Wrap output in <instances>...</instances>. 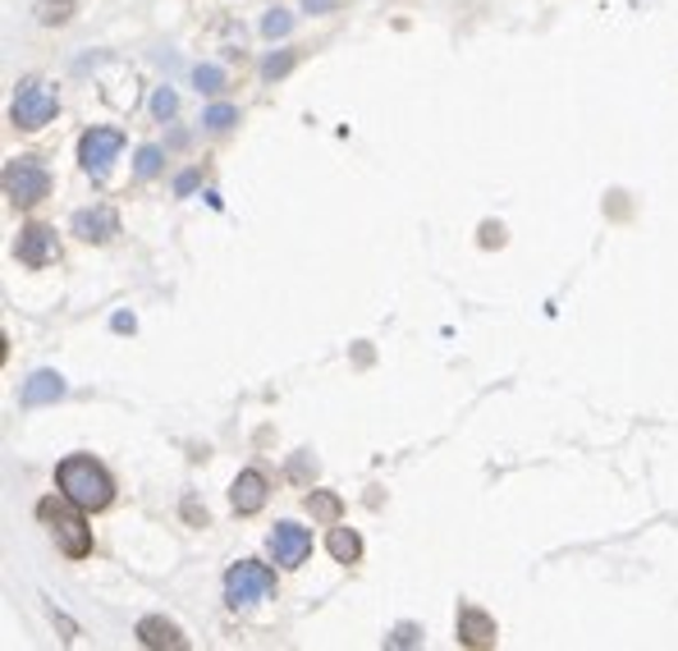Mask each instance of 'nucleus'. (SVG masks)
I'll return each mask as SVG.
<instances>
[{"label": "nucleus", "instance_id": "23", "mask_svg": "<svg viewBox=\"0 0 678 651\" xmlns=\"http://www.w3.org/2000/svg\"><path fill=\"white\" fill-rule=\"evenodd\" d=\"M417 638H422V629H417V624H399L395 638H389V647H413Z\"/></svg>", "mask_w": 678, "mask_h": 651}, {"label": "nucleus", "instance_id": "6", "mask_svg": "<svg viewBox=\"0 0 678 651\" xmlns=\"http://www.w3.org/2000/svg\"><path fill=\"white\" fill-rule=\"evenodd\" d=\"M120 147H124L120 128H88L83 143H78V161H83V170L92 179H106L111 175V161L120 156Z\"/></svg>", "mask_w": 678, "mask_h": 651}, {"label": "nucleus", "instance_id": "7", "mask_svg": "<svg viewBox=\"0 0 678 651\" xmlns=\"http://www.w3.org/2000/svg\"><path fill=\"white\" fill-rule=\"evenodd\" d=\"M267 546H271V555H275L280 569H298L312 555V532L298 528V524H275L271 537H267Z\"/></svg>", "mask_w": 678, "mask_h": 651}, {"label": "nucleus", "instance_id": "17", "mask_svg": "<svg viewBox=\"0 0 678 651\" xmlns=\"http://www.w3.org/2000/svg\"><path fill=\"white\" fill-rule=\"evenodd\" d=\"M307 509L321 514V518H339V496H330V491H312V496H307Z\"/></svg>", "mask_w": 678, "mask_h": 651}, {"label": "nucleus", "instance_id": "8", "mask_svg": "<svg viewBox=\"0 0 678 651\" xmlns=\"http://www.w3.org/2000/svg\"><path fill=\"white\" fill-rule=\"evenodd\" d=\"M19 262L23 267H33V271H42V267H50L60 257V244H56V229H46V225H29L19 234Z\"/></svg>", "mask_w": 678, "mask_h": 651}, {"label": "nucleus", "instance_id": "19", "mask_svg": "<svg viewBox=\"0 0 678 651\" xmlns=\"http://www.w3.org/2000/svg\"><path fill=\"white\" fill-rule=\"evenodd\" d=\"M174 111H179V97H174L170 88H161V92L151 97V115H156V120H170Z\"/></svg>", "mask_w": 678, "mask_h": 651}, {"label": "nucleus", "instance_id": "24", "mask_svg": "<svg viewBox=\"0 0 678 651\" xmlns=\"http://www.w3.org/2000/svg\"><path fill=\"white\" fill-rule=\"evenodd\" d=\"M193 189H197V170H184V175L174 179V193H179V198H184V193H193Z\"/></svg>", "mask_w": 678, "mask_h": 651}, {"label": "nucleus", "instance_id": "10", "mask_svg": "<svg viewBox=\"0 0 678 651\" xmlns=\"http://www.w3.org/2000/svg\"><path fill=\"white\" fill-rule=\"evenodd\" d=\"M65 377L60 372H50V368H42V372H33L29 381H23V404L29 408H42V404H56V400H65Z\"/></svg>", "mask_w": 678, "mask_h": 651}, {"label": "nucleus", "instance_id": "2", "mask_svg": "<svg viewBox=\"0 0 678 651\" xmlns=\"http://www.w3.org/2000/svg\"><path fill=\"white\" fill-rule=\"evenodd\" d=\"M83 505H74L65 491L60 496H46L42 505H37V518L50 528V537H56V546L69 555V560H83L88 551H92V528L83 524Z\"/></svg>", "mask_w": 678, "mask_h": 651}, {"label": "nucleus", "instance_id": "21", "mask_svg": "<svg viewBox=\"0 0 678 651\" xmlns=\"http://www.w3.org/2000/svg\"><path fill=\"white\" fill-rule=\"evenodd\" d=\"M234 120H239V111H234V106H212V111L202 115V124H206V128H229Z\"/></svg>", "mask_w": 678, "mask_h": 651}, {"label": "nucleus", "instance_id": "25", "mask_svg": "<svg viewBox=\"0 0 678 651\" xmlns=\"http://www.w3.org/2000/svg\"><path fill=\"white\" fill-rule=\"evenodd\" d=\"M111 326H115V330H134V317H128V312H120V317H115Z\"/></svg>", "mask_w": 678, "mask_h": 651}, {"label": "nucleus", "instance_id": "16", "mask_svg": "<svg viewBox=\"0 0 678 651\" xmlns=\"http://www.w3.org/2000/svg\"><path fill=\"white\" fill-rule=\"evenodd\" d=\"M193 83H197V92H206V97H216V92L225 88V74H221L216 65H197V69H193Z\"/></svg>", "mask_w": 678, "mask_h": 651}, {"label": "nucleus", "instance_id": "11", "mask_svg": "<svg viewBox=\"0 0 678 651\" xmlns=\"http://www.w3.org/2000/svg\"><path fill=\"white\" fill-rule=\"evenodd\" d=\"M138 638L147 642V647H170V651H184L189 647V638H184V629L179 624H170V619H161V615H147V619H138Z\"/></svg>", "mask_w": 678, "mask_h": 651}, {"label": "nucleus", "instance_id": "15", "mask_svg": "<svg viewBox=\"0 0 678 651\" xmlns=\"http://www.w3.org/2000/svg\"><path fill=\"white\" fill-rule=\"evenodd\" d=\"M290 33H294V14H290V10H271V14L262 19V37L275 42V37H290Z\"/></svg>", "mask_w": 678, "mask_h": 651}, {"label": "nucleus", "instance_id": "1", "mask_svg": "<svg viewBox=\"0 0 678 651\" xmlns=\"http://www.w3.org/2000/svg\"><path fill=\"white\" fill-rule=\"evenodd\" d=\"M56 482H60L65 496L74 505H83V509H106L115 501V482H111V473L92 454H69L56 468Z\"/></svg>", "mask_w": 678, "mask_h": 651}, {"label": "nucleus", "instance_id": "13", "mask_svg": "<svg viewBox=\"0 0 678 651\" xmlns=\"http://www.w3.org/2000/svg\"><path fill=\"white\" fill-rule=\"evenodd\" d=\"M267 496H271V486H267L262 473H239V482H234V491H229V501L239 514H257L267 505Z\"/></svg>", "mask_w": 678, "mask_h": 651}, {"label": "nucleus", "instance_id": "14", "mask_svg": "<svg viewBox=\"0 0 678 651\" xmlns=\"http://www.w3.org/2000/svg\"><path fill=\"white\" fill-rule=\"evenodd\" d=\"M326 546H330V555H335L339 564H358V555H362V537H358L353 528H330Z\"/></svg>", "mask_w": 678, "mask_h": 651}, {"label": "nucleus", "instance_id": "18", "mask_svg": "<svg viewBox=\"0 0 678 651\" xmlns=\"http://www.w3.org/2000/svg\"><path fill=\"white\" fill-rule=\"evenodd\" d=\"M69 10H74V0H42V5H37V19H42V23H65Z\"/></svg>", "mask_w": 678, "mask_h": 651}, {"label": "nucleus", "instance_id": "20", "mask_svg": "<svg viewBox=\"0 0 678 651\" xmlns=\"http://www.w3.org/2000/svg\"><path fill=\"white\" fill-rule=\"evenodd\" d=\"M161 175V147H143L138 151V179H151Z\"/></svg>", "mask_w": 678, "mask_h": 651}, {"label": "nucleus", "instance_id": "26", "mask_svg": "<svg viewBox=\"0 0 678 651\" xmlns=\"http://www.w3.org/2000/svg\"><path fill=\"white\" fill-rule=\"evenodd\" d=\"M303 5H307V10H326V5H330V0H303Z\"/></svg>", "mask_w": 678, "mask_h": 651}, {"label": "nucleus", "instance_id": "22", "mask_svg": "<svg viewBox=\"0 0 678 651\" xmlns=\"http://www.w3.org/2000/svg\"><path fill=\"white\" fill-rule=\"evenodd\" d=\"M290 69H294V50H280V56H271V60L262 65L267 78H280V74H290Z\"/></svg>", "mask_w": 678, "mask_h": 651}, {"label": "nucleus", "instance_id": "9", "mask_svg": "<svg viewBox=\"0 0 678 651\" xmlns=\"http://www.w3.org/2000/svg\"><path fill=\"white\" fill-rule=\"evenodd\" d=\"M74 234L88 244H111L120 234V216L111 212V206H88V212L74 216Z\"/></svg>", "mask_w": 678, "mask_h": 651}, {"label": "nucleus", "instance_id": "5", "mask_svg": "<svg viewBox=\"0 0 678 651\" xmlns=\"http://www.w3.org/2000/svg\"><path fill=\"white\" fill-rule=\"evenodd\" d=\"M0 179H5V198L14 206H33L50 193V175H46L42 161H33V156H14V161H5V175Z\"/></svg>", "mask_w": 678, "mask_h": 651}, {"label": "nucleus", "instance_id": "12", "mask_svg": "<svg viewBox=\"0 0 678 651\" xmlns=\"http://www.w3.org/2000/svg\"><path fill=\"white\" fill-rule=\"evenodd\" d=\"M459 642L463 647H495V619L477 606H463L459 610Z\"/></svg>", "mask_w": 678, "mask_h": 651}, {"label": "nucleus", "instance_id": "4", "mask_svg": "<svg viewBox=\"0 0 678 651\" xmlns=\"http://www.w3.org/2000/svg\"><path fill=\"white\" fill-rule=\"evenodd\" d=\"M56 111H60V97H56V88L42 83V78H23L19 92H14L10 120H14L19 128H42V124L56 120Z\"/></svg>", "mask_w": 678, "mask_h": 651}, {"label": "nucleus", "instance_id": "3", "mask_svg": "<svg viewBox=\"0 0 678 651\" xmlns=\"http://www.w3.org/2000/svg\"><path fill=\"white\" fill-rule=\"evenodd\" d=\"M271 592H275V574H271L267 564H257V560H239L225 574V602L234 610H248L257 602H267Z\"/></svg>", "mask_w": 678, "mask_h": 651}]
</instances>
